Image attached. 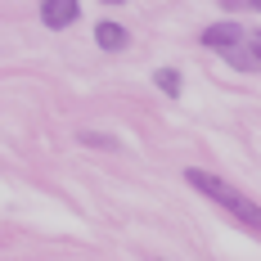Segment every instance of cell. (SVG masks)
<instances>
[{"label":"cell","mask_w":261,"mask_h":261,"mask_svg":"<svg viewBox=\"0 0 261 261\" xmlns=\"http://www.w3.org/2000/svg\"><path fill=\"white\" fill-rule=\"evenodd\" d=\"M185 185H189V189H198L207 203H216L225 216H234L248 234L261 239V203H252L248 194H239L230 180H221V176H212V171H198V167H185Z\"/></svg>","instance_id":"6da1fadb"},{"label":"cell","mask_w":261,"mask_h":261,"mask_svg":"<svg viewBox=\"0 0 261 261\" xmlns=\"http://www.w3.org/2000/svg\"><path fill=\"white\" fill-rule=\"evenodd\" d=\"M77 140L90 144V149H117V140H113V135H99V130H81Z\"/></svg>","instance_id":"8992f818"},{"label":"cell","mask_w":261,"mask_h":261,"mask_svg":"<svg viewBox=\"0 0 261 261\" xmlns=\"http://www.w3.org/2000/svg\"><path fill=\"white\" fill-rule=\"evenodd\" d=\"M81 18V0H41V23L50 32H63Z\"/></svg>","instance_id":"7a4b0ae2"},{"label":"cell","mask_w":261,"mask_h":261,"mask_svg":"<svg viewBox=\"0 0 261 261\" xmlns=\"http://www.w3.org/2000/svg\"><path fill=\"white\" fill-rule=\"evenodd\" d=\"M104 5H122V0H104Z\"/></svg>","instance_id":"30bf717a"},{"label":"cell","mask_w":261,"mask_h":261,"mask_svg":"<svg viewBox=\"0 0 261 261\" xmlns=\"http://www.w3.org/2000/svg\"><path fill=\"white\" fill-rule=\"evenodd\" d=\"M225 63H230V68H243V72H252V68H257V63H252V54H248V45L230 50V54H225Z\"/></svg>","instance_id":"52a82bcc"},{"label":"cell","mask_w":261,"mask_h":261,"mask_svg":"<svg viewBox=\"0 0 261 261\" xmlns=\"http://www.w3.org/2000/svg\"><path fill=\"white\" fill-rule=\"evenodd\" d=\"M243 45H248V54H252V63L261 68V32H248V41H243Z\"/></svg>","instance_id":"ba28073f"},{"label":"cell","mask_w":261,"mask_h":261,"mask_svg":"<svg viewBox=\"0 0 261 261\" xmlns=\"http://www.w3.org/2000/svg\"><path fill=\"white\" fill-rule=\"evenodd\" d=\"M153 86L162 90V95H171V99H176V95L185 90V77L176 72V68H158V72H153Z\"/></svg>","instance_id":"5b68a950"},{"label":"cell","mask_w":261,"mask_h":261,"mask_svg":"<svg viewBox=\"0 0 261 261\" xmlns=\"http://www.w3.org/2000/svg\"><path fill=\"white\" fill-rule=\"evenodd\" d=\"M221 5H225V9H257L261 14V0H221Z\"/></svg>","instance_id":"9c48e42d"},{"label":"cell","mask_w":261,"mask_h":261,"mask_svg":"<svg viewBox=\"0 0 261 261\" xmlns=\"http://www.w3.org/2000/svg\"><path fill=\"white\" fill-rule=\"evenodd\" d=\"M243 41H248V32H243V23H212L207 32H203V45H207V50H221V54L239 50Z\"/></svg>","instance_id":"3957f363"},{"label":"cell","mask_w":261,"mask_h":261,"mask_svg":"<svg viewBox=\"0 0 261 261\" xmlns=\"http://www.w3.org/2000/svg\"><path fill=\"white\" fill-rule=\"evenodd\" d=\"M95 45L104 54H122L130 45V32L122 23H113V18H99V23H95Z\"/></svg>","instance_id":"277c9868"}]
</instances>
